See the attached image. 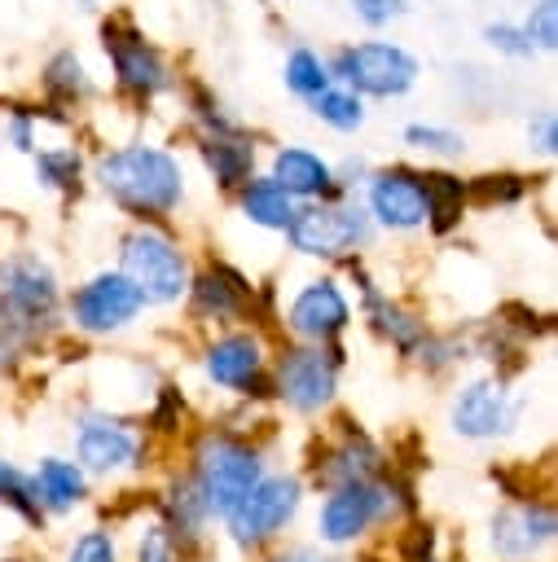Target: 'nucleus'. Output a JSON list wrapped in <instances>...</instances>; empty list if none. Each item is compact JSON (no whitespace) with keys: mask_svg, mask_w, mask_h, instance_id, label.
Returning a JSON list of instances; mask_svg holds the SVG:
<instances>
[{"mask_svg":"<svg viewBox=\"0 0 558 562\" xmlns=\"http://www.w3.org/2000/svg\"><path fill=\"white\" fill-rule=\"evenodd\" d=\"M369 211L387 228H417L426 220V184L409 167H387L369 180Z\"/></svg>","mask_w":558,"mask_h":562,"instance_id":"11","label":"nucleus"},{"mask_svg":"<svg viewBox=\"0 0 558 562\" xmlns=\"http://www.w3.org/2000/svg\"><path fill=\"white\" fill-rule=\"evenodd\" d=\"M281 79H286V88L294 92V97H316L325 83H330V66L312 53V48H294L290 57H286V70H281Z\"/></svg>","mask_w":558,"mask_h":562,"instance_id":"25","label":"nucleus"},{"mask_svg":"<svg viewBox=\"0 0 558 562\" xmlns=\"http://www.w3.org/2000/svg\"><path fill=\"white\" fill-rule=\"evenodd\" d=\"M0 303L13 325L44 321L57 303V281L35 255H13L0 263Z\"/></svg>","mask_w":558,"mask_h":562,"instance_id":"8","label":"nucleus"},{"mask_svg":"<svg viewBox=\"0 0 558 562\" xmlns=\"http://www.w3.org/2000/svg\"><path fill=\"white\" fill-rule=\"evenodd\" d=\"M422 184H426V220H431V228L435 233H448L461 220V202H466L461 180L435 171V176H422Z\"/></svg>","mask_w":558,"mask_h":562,"instance_id":"23","label":"nucleus"},{"mask_svg":"<svg viewBox=\"0 0 558 562\" xmlns=\"http://www.w3.org/2000/svg\"><path fill=\"white\" fill-rule=\"evenodd\" d=\"M400 553H404V562H431V553H435V531H431V527H413V531L404 536Z\"/></svg>","mask_w":558,"mask_h":562,"instance_id":"34","label":"nucleus"},{"mask_svg":"<svg viewBox=\"0 0 558 562\" xmlns=\"http://www.w3.org/2000/svg\"><path fill=\"white\" fill-rule=\"evenodd\" d=\"M9 474H13V465H4V461H0V487L9 483Z\"/></svg>","mask_w":558,"mask_h":562,"instance_id":"38","label":"nucleus"},{"mask_svg":"<svg viewBox=\"0 0 558 562\" xmlns=\"http://www.w3.org/2000/svg\"><path fill=\"white\" fill-rule=\"evenodd\" d=\"M272 180H277L290 198H316V193H325V189L334 184V171H330V162H325L321 154L290 145V149H277V158H272Z\"/></svg>","mask_w":558,"mask_h":562,"instance_id":"18","label":"nucleus"},{"mask_svg":"<svg viewBox=\"0 0 558 562\" xmlns=\"http://www.w3.org/2000/svg\"><path fill=\"white\" fill-rule=\"evenodd\" d=\"M286 233H290L294 250L334 259V255H347L351 246H360L369 237V224L360 211H347V206H303L290 215Z\"/></svg>","mask_w":558,"mask_h":562,"instance_id":"5","label":"nucleus"},{"mask_svg":"<svg viewBox=\"0 0 558 562\" xmlns=\"http://www.w3.org/2000/svg\"><path fill=\"white\" fill-rule=\"evenodd\" d=\"M141 307H145V299H141V290H136L123 272H101V277H92L88 285H79L75 299H70V316H75V325L88 329V334L119 329V325H127Z\"/></svg>","mask_w":558,"mask_h":562,"instance_id":"6","label":"nucleus"},{"mask_svg":"<svg viewBox=\"0 0 558 562\" xmlns=\"http://www.w3.org/2000/svg\"><path fill=\"white\" fill-rule=\"evenodd\" d=\"M141 562H171V553H167V536H163V531H149V540L141 544Z\"/></svg>","mask_w":558,"mask_h":562,"instance_id":"35","label":"nucleus"},{"mask_svg":"<svg viewBox=\"0 0 558 562\" xmlns=\"http://www.w3.org/2000/svg\"><path fill=\"white\" fill-rule=\"evenodd\" d=\"M549 536H554V514H549V505H532V501L501 509L492 522V549L510 562L532 558L540 544H549Z\"/></svg>","mask_w":558,"mask_h":562,"instance_id":"14","label":"nucleus"},{"mask_svg":"<svg viewBox=\"0 0 558 562\" xmlns=\"http://www.w3.org/2000/svg\"><path fill=\"white\" fill-rule=\"evenodd\" d=\"M207 373L228 386V391H246V395H264V351H259V338L250 334H228L220 342H211L207 351Z\"/></svg>","mask_w":558,"mask_h":562,"instance_id":"13","label":"nucleus"},{"mask_svg":"<svg viewBox=\"0 0 558 562\" xmlns=\"http://www.w3.org/2000/svg\"><path fill=\"white\" fill-rule=\"evenodd\" d=\"M66 562H114V544H110L105 531H88L83 540H75Z\"/></svg>","mask_w":558,"mask_h":562,"instance_id":"31","label":"nucleus"},{"mask_svg":"<svg viewBox=\"0 0 558 562\" xmlns=\"http://www.w3.org/2000/svg\"><path fill=\"white\" fill-rule=\"evenodd\" d=\"M79 4H92V0H79Z\"/></svg>","mask_w":558,"mask_h":562,"instance_id":"39","label":"nucleus"},{"mask_svg":"<svg viewBox=\"0 0 558 562\" xmlns=\"http://www.w3.org/2000/svg\"><path fill=\"white\" fill-rule=\"evenodd\" d=\"M242 211H246L250 224L286 228L290 215H294V198H290L272 176H264V180H246V189H242Z\"/></svg>","mask_w":558,"mask_h":562,"instance_id":"20","label":"nucleus"},{"mask_svg":"<svg viewBox=\"0 0 558 562\" xmlns=\"http://www.w3.org/2000/svg\"><path fill=\"white\" fill-rule=\"evenodd\" d=\"M53 92H62V97H83L88 92V75H83V66H79V57L75 53H57L53 61H48V79H44Z\"/></svg>","mask_w":558,"mask_h":562,"instance_id":"28","label":"nucleus"},{"mask_svg":"<svg viewBox=\"0 0 558 562\" xmlns=\"http://www.w3.org/2000/svg\"><path fill=\"white\" fill-rule=\"evenodd\" d=\"M330 79H343V88L365 92V97H400L417 83V61L409 48L391 40H365V44L334 53Z\"/></svg>","mask_w":558,"mask_h":562,"instance_id":"2","label":"nucleus"},{"mask_svg":"<svg viewBox=\"0 0 558 562\" xmlns=\"http://www.w3.org/2000/svg\"><path fill=\"white\" fill-rule=\"evenodd\" d=\"M145 303H171L189 290V268H185V255L163 237V233H127L123 237V268H119Z\"/></svg>","mask_w":558,"mask_h":562,"instance_id":"3","label":"nucleus"},{"mask_svg":"<svg viewBox=\"0 0 558 562\" xmlns=\"http://www.w3.org/2000/svg\"><path fill=\"white\" fill-rule=\"evenodd\" d=\"M351 9H356V18H360L365 26H382V22H391L404 4H400V0H351Z\"/></svg>","mask_w":558,"mask_h":562,"instance_id":"33","label":"nucleus"},{"mask_svg":"<svg viewBox=\"0 0 558 562\" xmlns=\"http://www.w3.org/2000/svg\"><path fill=\"white\" fill-rule=\"evenodd\" d=\"M510 422H514V404H510L505 391L492 386V382H470V386L457 395V404H453V426H457L461 435H470V439L501 435V430H510Z\"/></svg>","mask_w":558,"mask_h":562,"instance_id":"15","label":"nucleus"},{"mask_svg":"<svg viewBox=\"0 0 558 562\" xmlns=\"http://www.w3.org/2000/svg\"><path fill=\"white\" fill-rule=\"evenodd\" d=\"M347 299H343V290L334 285V281H312L299 299H294V307H290V329L294 334H303V338H334L343 325H347Z\"/></svg>","mask_w":558,"mask_h":562,"instance_id":"16","label":"nucleus"},{"mask_svg":"<svg viewBox=\"0 0 558 562\" xmlns=\"http://www.w3.org/2000/svg\"><path fill=\"white\" fill-rule=\"evenodd\" d=\"M308 105H312V114H316L321 123H330V127H338V132H356V127L365 123L360 92H351V88H334V83H325L316 97H308Z\"/></svg>","mask_w":558,"mask_h":562,"instance_id":"24","label":"nucleus"},{"mask_svg":"<svg viewBox=\"0 0 558 562\" xmlns=\"http://www.w3.org/2000/svg\"><path fill=\"white\" fill-rule=\"evenodd\" d=\"M202 158L215 176V184H242L250 176V162H255V149L246 140H237L233 132H215L202 140Z\"/></svg>","mask_w":558,"mask_h":562,"instance_id":"21","label":"nucleus"},{"mask_svg":"<svg viewBox=\"0 0 558 562\" xmlns=\"http://www.w3.org/2000/svg\"><path fill=\"white\" fill-rule=\"evenodd\" d=\"M277 395L299 413H316L334 400V360L312 347L286 351L277 360Z\"/></svg>","mask_w":558,"mask_h":562,"instance_id":"10","label":"nucleus"},{"mask_svg":"<svg viewBox=\"0 0 558 562\" xmlns=\"http://www.w3.org/2000/svg\"><path fill=\"white\" fill-rule=\"evenodd\" d=\"M193 307L202 316H220V321L237 316L246 307V281L237 272H228V268H211V272H202L193 281Z\"/></svg>","mask_w":558,"mask_h":562,"instance_id":"19","label":"nucleus"},{"mask_svg":"<svg viewBox=\"0 0 558 562\" xmlns=\"http://www.w3.org/2000/svg\"><path fill=\"white\" fill-rule=\"evenodd\" d=\"M35 176L48 189H75L79 184V154L75 149H44L35 158Z\"/></svg>","mask_w":558,"mask_h":562,"instance_id":"26","label":"nucleus"},{"mask_svg":"<svg viewBox=\"0 0 558 562\" xmlns=\"http://www.w3.org/2000/svg\"><path fill=\"white\" fill-rule=\"evenodd\" d=\"M391 509V496L369 483V479H351V483H338V492L321 505V536L343 544V540H356L373 518H382Z\"/></svg>","mask_w":558,"mask_h":562,"instance_id":"9","label":"nucleus"},{"mask_svg":"<svg viewBox=\"0 0 558 562\" xmlns=\"http://www.w3.org/2000/svg\"><path fill=\"white\" fill-rule=\"evenodd\" d=\"M299 509V479H259L228 514V527L242 544H255V540H268L277 527L290 522V514Z\"/></svg>","mask_w":558,"mask_h":562,"instance_id":"7","label":"nucleus"},{"mask_svg":"<svg viewBox=\"0 0 558 562\" xmlns=\"http://www.w3.org/2000/svg\"><path fill=\"white\" fill-rule=\"evenodd\" d=\"M35 492H40V505L48 509H70L79 496H83V470L70 465V461H40V474H35Z\"/></svg>","mask_w":558,"mask_h":562,"instance_id":"22","label":"nucleus"},{"mask_svg":"<svg viewBox=\"0 0 558 562\" xmlns=\"http://www.w3.org/2000/svg\"><path fill=\"white\" fill-rule=\"evenodd\" d=\"M277 562H321V558H312V553H290V558H277Z\"/></svg>","mask_w":558,"mask_h":562,"instance_id":"37","label":"nucleus"},{"mask_svg":"<svg viewBox=\"0 0 558 562\" xmlns=\"http://www.w3.org/2000/svg\"><path fill=\"white\" fill-rule=\"evenodd\" d=\"M259 483V457L237 439H207L198 452V492L207 514L228 518L233 505Z\"/></svg>","mask_w":558,"mask_h":562,"instance_id":"4","label":"nucleus"},{"mask_svg":"<svg viewBox=\"0 0 558 562\" xmlns=\"http://www.w3.org/2000/svg\"><path fill=\"white\" fill-rule=\"evenodd\" d=\"M97 176H101V189L136 215H167L180 206V193H185L180 162L154 145H127L105 154Z\"/></svg>","mask_w":558,"mask_h":562,"instance_id":"1","label":"nucleus"},{"mask_svg":"<svg viewBox=\"0 0 558 562\" xmlns=\"http://www.w3.org/2000/svg\"><path fill=\"white\" fill-rule=\"evenodd\" d=\"M483 35H488V44H492L496 53H505V57H532V53H536L532 40H527V31L514 26V22H492Z\"/></svg>","mask_w":558,"mask_h":562,"instance_id":"30","label":"nucleus"},{"mask_svg":"<svg viewBox=\"0 0 558 562\" xmlns=\"http://www.w3.org/2000/svg\"><path fill=\"white\" fill-rule=\"evenodd\" d=\"M404 145L448 158V154H461V149H466V136L453 132V127H435V123H409V127H404Z\"/></svg>","mask_w":558,"mask_h":562,"instance_id":"27","label":"nucleus"},{"mask_svg":"<svg viewBox=\"0 0 558 562\" xmlns=\"http://www.w3.org/2000/svg\"><path fill=\"white\" fill-rule=\"evenodd\" d=\"M13 140H18V149H31V123L26 119H13Z\"/></svg>","mask_w":558,"mask_h":562,"instance_id":"36","label":"nucleus"},{"mask_svg":"<svg viewBox=\"0 0 558 562\" xmlns=\"http://www.w3.org/2000/svg\"><path fill=\"white\" fill-rule=\"evenodd\" d=\"M523 31H527L532 48H545L549 53L558 44V0H536L532 13H527V22H523Z\"/></svg>","mask_w":558,"mask_h":562,"instance_id":"29","label":"nucleus"},{"mask_svg":"<svg viewBox=\"0 0 558 562\" xmlns=\"http://www.w3.org/2000/svg\"><path fill=\"white\" fill-rule=\"evenodd\" d=\"M132 457H136V435L123 422L88 417L79 426V461L88 470H119V465H132Z\"/></svg>","mask_w":558,"mask_h":562,"instance_id":"17","label":"nucleus"},{"mask_svg":"<svg viewBox=\"0 0 558 562\" xmlns=\"http://www.w3.org/2000/svg\"><path fill=\"white\" fill-rule=\"evenodd\" d=\"M527 136L540 154H554L558 149V123H554V110H536L532 123H527Z\"/></svg>","mask_w":558,"mask_h":562,"instance_id":"32","label":"nucleus"},{"mask_svg":"<svg viewBox=\"0 0 558 562\" xmlns=\"http://www.w3.org/2000/svg\"><path fill=\"white\" fill-rule=\"evenodd\" d=\"M105 53H110V61H114L119 88H127V92H136V97H154V92H163V88L171 83L163 57H158L136 31H114V26H105Z\"/></svg>","mask_w":558,"mask_h":562,"instance_id":"12","label":"nucleus"}]
</instances>
